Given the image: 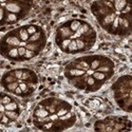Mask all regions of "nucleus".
I'll use <instances>...</instances> for the list:
<instances>
[{
  "label": "nucleus",
  "mask_w": 132,
  "mask_h": 132,
  "mask_svg": "<svg viewBox=\"0 0 132 132\" xmlns=\"http://www.w3.org/2000/svg\"><path fill=\"white\" fill-rule=\"evenodd\" d=\"M59 32H60V34L62 35V37H69V36L72 35L71 29H68V27H61Z\"/></svg>",
  "instance_id": "5"
},
{
  "label": "nucleus",
  "mask_w": 132,
  "mask_h": 132,
  "mask_svg": "<svg viewBox=\"0 0 132 132\" xmlns=\"http://www.w3.org/2000/svg\"><path fill=\"white\" fill-rule=\"evenodd\" d=\"M9 55L11 56V57H17V56H18V49H16V48H13L12 50H10Z\"/></svg>",
  "instance_id": "17"
},
{
  "label": "nucleus",
  "mask_w": 132,
  "mask_h": 132,
  "mask_svg": "<svg viewBox=\"0 0 132 132\" xmlns=\"http://www.w3.org/2000/svg\"><path fill=\"white\" fill-rule=\"evenodd\" d=\"M19 35H20V39L22 41H26L29 39V33H27L26 30H20Z\"/></svg>",
  "instance_id": "9"
},
{
  "label": "nucleus",
  "mask_w": 132,
  "mask_h": 132,
  "mask_svg": "<svg viewBox=\"0 0 132 132\" xmlns=\"http://www.w3.org/2000/svg\"><path fill=\"white\" fill-rule=\"evenodd\" d=\"M67 113H68V111H67L66 109H61V110H59V111H58L57 115H58V117H61L62 115H65V114H67Z\"/></svg>",
  "instance_id": "28"
},
{
  "label": "nucleus",
  "mask_w": 132,
  "mask_h": 132,
  "mask_svg": "<svg viewBox=\"0 0 132 132\" xmlns=\"http://www.w3.org/2000/svg\"><path fill=\"white\" fill-rule=\"evenodd\" d=\"M88 74H93V71H88Z\"/></svg>",
  "instance_id": "38"
},
{
  "label": "nucleus",
  "mask_w": 132,
  "mask_h": 132,
  "mask_svg": "<svg viewBox=\"0 0 132 132\" xmlns=\"http://www.w3.org/2000/svg\"><path fill=\"white\" fill-rule=\"evenodd\" d=\"M1 1H5V0H1Z\"/></svg>",
  "instance_id": "39"
},
{
  "label": "nucleus",
  "mask_w": 132,
  "mask_h": 132,
  "mask_svg": "<svg viewBox=\"0 0 132 132\" xmlns=\"http://www.w3.org/2000/svg\"><path fill=\"white\" fill-rule=\"evenodd\" d=\"M68 48H69V51L70 52H74L77 50V46H76V41L75 40H71L69 46H68Z\"/></svg>",
  "instance_id": "13"
},
{
  "label": "nucleus",
  "mask_w": 132,
  "mask_h": 132,
  "mask_svg": "<svg viewBox=\"0 0 132 132\" xmlns=\"http://www.w3.org/2000/svg\"><path fill=\"white\" fill-rule=\"evenodd\" d=\"M70 39H66L65 41L62 42V48H68V46H69V43H70Z\"/></svg>",
  "instance_id": "31"
},
{
  "label": "nucleus",
  "mask_w": 132,
  "mask_h": 132,
  "mask_svg": "<svg viewBox=\"0 0 132 132\" xmlns=\"http://www.w3.org/2000/svg\"><path fill=\"white\" fill-rule=\"evenodd\" d=\"M126 6V0H115V9L122 11Z\"/></svg>",
  "instance_id": "4"
},
{
  "label": "nucleus",
  "mask_w": 132,
  "mask_h": 132,
  "mask_svg": "<svg viewBox=\"0 0 132 132\" xmlns=\"http://www.w3.org/2000/svg\"><path fill=\"white\" fill-rule=\"evenodd\" d=\"M7 19H9L10 21H15L16 19H17V17L15 16V14L11 13V14H9V16H7Z\"/></svg>",
  "instance_id": "26"
},
{
  "label": "nucleus",
  "mask_w": 132,
  "mask_h": 132,
  "mask_svg": "<svg viewBox=\"0 0 132 132\" xmlns=\"http://www.w3.org/2000/svg\"><path fill=\"white\" fill-rule=\"evenodd\" d=\"M6 43H9L10 46H19L20 45V40L15 36H11V37L6 38Z\"/></svg>",
  "instance_id": "3"
},
{
  "label": "nucleus",
  "mask_w": 132,
  "mask_h": 132,
  "mask_svg": "<svg viewBox=\"0 0 132 132\" xmlns=\"http://www.w3.org/2000/svg\"><path fill=\"white\" fill-rule=\"evenodd\" d=\"M27 77H29V73H26V72H23V73H22V77H21V79H23V80H25V79H26Z\"/></svg>",
  "instance_id": "34"
},
{
  "label": "nucleus",
  "mask_w": 132,
  "mask_h": 132,
  "mask_svg": "<svg viewBox=\"0 0 132 132\" xmlns=\"http://www.w3.org/2000/svg\"><path fill=\"white\" fill-rule=\"evenodd\" d=\"M97 71L98 72H108V71H110V69L108 67H98Z\"/></svg>",
  "instance_id": "27"
},
{
  "label": "nucleus",
  "mask_w": 132,
  "mask_h": 132,
  "mask_svg": "<svg viewBox=\"0 0 132 132\" xmlns=\"http://www.w3.org/2000/svg\"><path fill=\"white\" fill-rule=\"evenodd\" d=\"M2 116H3V113H2V112H0V121H1V118H2Z\"/></svg>",
  "instance_id": "37"
},
{
  "label": "nucleus",
  "mask_w": 132,
  "mask_h": 132,
  "mask_svg": "<svg viewBox=\"0 0 132 132\" xmlns=\"http://www.w3.org/2000/svg\"><path fill=\"white\" fill-rule=\"evenodd\" d=\"M11 102V98L9 96H4L2 99H1V103L3 104V105H6V104H9Z\"/></svg>",
  "instance_id": "25"
},
{
  "label": "nucleus",
  "mask_w": 132,
  "mask_h": 132,
  "mask_svg": "<svg viewBox=\"0 0 132 132\" xmlns=\"http://www.w3.org/2000/svg\"><path fill=\"white\" fill-rule=\"evenodd\" d=\"M26 51V48H23V47L18 48V55L19 56H25Z\"/></svg>",
  "instance_id": "21"
},
{
  "label": "nucleus",
  "mask_w": 132,
  "mask_h": 132,
  "mask_svg": "<svg viewBox=\"0 0 132 132\" xmlns=\"http://www.w3.org/2000/svg\"><path fill=\"white\" fill-rule=\"evenodd\" d=\"M14 75H15V77L17 78V79H21V77H22V73H23V71H21V70H16L15 72H14Z\"/></svg>",
  "instance_id": "19"
},
{
  "label": "nucleus",
  "mask_w": 132,
  "mask_h": 132,
  "mask_svg": "<svg viewBox=\"0 0 132 132\" xmlns=\"http://www.w3.org/2000/svg\"><path fill=\"white\" fill-rule=\"evenodd\" d=\"M5 80H6L7 82H12V81H14V78H13V77H7Z\"/></svg>",
  "instance_id": "35"
},
{
  "label": "nucleus",
  "mask_w": 132,
  "mask_h": 132,
  "mask_svg": "<svg viewBox=\"0 0 132 132\" xmlns=\"http://www.w3.org/2000/svg\"><path fill=\"white\" fill-rule=\"evenodd\" d=\"M80 26H81L80 21H78V20H74L73 22L71 23V31H73V32L78 31V29H79Z\"/></svg>",
  "instance_id": "8"
},
{
  "label": "nucleus",
  "mask_w": 132,
  "mask_h": 132,
  "mask_svg": "<svg viewBox=\"0 0 132 132\" xmlns=\"http://www.w3.org/2000/svg\"><path fill=\"white\" fill-rule=\"evenodd\" d=\"M5 9L11 13H19L20 12V6L17 3H7L5 5Z\"/></svg>",
  "instance_id": "1"
},
{
  "label": "nucleus",
  "mask_w": 132,
  "mask_h": 132,
  "mask_svg": "<svg viewBox=\"0 0 132 132\" xmlns=\"http://www.w3.org/2000/svg\"><path fill=\"white\" fill-rule=\"evenodd\" d=\"M71 75H73V76H81V75L85 74V71L83 70H80V69H73L70 71Z\"/></svg>",
  "instance_id": "10"
},
{
  "label": "nucleus",
  "mask_w": 132,
  "mask_h": 132,
  "mask_svg": "<svg viewBox=\"0 0 132 132\" xmlns=\"http://www.w3.org/2000/svg\"><path fill=\"white\" fill-rule=\"evenodd\" d=\"M4 108H5V110L15 111L16 109H17V105H16L15 103H12V102H10L9 104H6V105H4Z\"/></svg>",
  "instance_id": "11"
},
{
  "label": "nucleus",
  "mask_w": 132,
  "mask_h": 132,
  "mask_svg": "<svg viewBox=\"0 0 132 132\" xmlns=\"http://www.w3.org/2000/svg\"><path fill=\"white\" fill-rule=\"evenodd\" d=\"M19 86V82L18 81H12V82H10L9 85H7V90L9 91H13L14 92V90L16 89V88H17Z\"/></svg>",
  "instance_id": "12"
},
{
  "label": "nucleus",
  "mask_w": 132,
  "mask_h": 132,
  "mask_svg": "<svg viewBox=\"0 0 132 132\" xmlns=\"http://www.w3.org/2000/svg\"><path fill=\"white\" fill-rule=\"evenodd\" d=\"M93 78L94 79H97V80H103V79H105V74L103 73V72H93Z\"/></svg>",
  "instance_id": "7"
},
{
  "label": "nucleus",
  "mask_w": 132,
  "mask_h": 132,
  "mask_svg": "<svg viewBox=\"0 0 132 132\" xmlns=\"http://www.w3.org/2000/svg\"><path fill=\"white\" fill-rule=\"evenodd\" d=\"M25 56H26V58H32V57H34V56H35V53H34V51H31V50H27L26 49Z\"/></svg>",
  "instance_id": "18"
},
{
  "label": "nucleus",
  "mask_w": 132,
  "mask_h": 132,
  "mask_svg": "<svg viewBox=\"0 0 132 132\" xmlns=\"http://www.w3.org/2000/svg\"><path fill=\"white\" fill-rule=\"evenodd\" d=\"M98 67H99V61H98V60H94L93 62L91 63V69H92V70L97 69Z\"/></svg>",
  "instance_id": "22"
},
{
  "label": "nucleus",
  "mask_w": 132,
  "mask_h": 132,
  "mask_svg": "<svg viewBox=\"0 0 132 132\" xmlns=\"http://www.w3.org/2000/svg\"><path fill=\"white\" fill-rule=\"evenodd\" d=\"M87 82H88V85H89V86H93L94 85V78L93 77H89V78H88V80H87Z\"/></svg>",
  "instance_id": "30"
},
{
  "label": "nucleus",
  "mask_w": 132,
  "mask_h": 132,
  "mask_svg": "<svg viewBox=\"0 0 132 132\" xmlns=\"http://www.w3.org/2000/svg\"><path fill=\"white\" fill-rule=\"evenodd\" d=\"M76 46H77V50H81L85 48V43H83V41L81 40V39H76Z\"/></svg>",
  "instance_id": "16"
},
{
  "label": "nucleus",
  "mask_w": 132,
  "mask_h": 132,
  "mask_svg": "<svg viewBox=\"0 0 132 132\" xmlns=\"http://www.w3.org/2000/svg\"><path fill=\"white\" fill-rule=\"evenodd\" d=\"M114 18H115V15H114V14H110V15H108L107 17L105 18V22H106V23H111V22H113Z\"/></svg>",
  "instance_id": "15"
},
{
  "label": "nucleus",
  "mask_w": 132,
  "mask_h": 132,
  "mask_svg": "<svg viewBox=\"0 0 132 132\" xmlns=\"http://www.w3.org/2000/svg\"><path fill=\"white\" fill-rule=\"evenodd\" d=\"M37 45H34V43H29V45L26 46V49L27 50H31V51H35L37 50Z\"/></svg>",
  "instance_id": "20"
},
{
  "label": "nucleus",
  "mask_w": 132,
  "mask_h": 132,
  "mask_svg": "<svg viewBox=\"0 0 132 132\" xmlns=\"http://www.w3.org/2000/svg\"><path fill=\"white\" fill-rule=\"evenodd\" d=\"M9 119H10V118L7 117L5 114H3V116H2V118H1V121H0V122H1L2 124H6L7 122H9Z\"/></svg>",
  "instance_id": "29"
},
{
  "label": "nucleus",
  "mask_w": 132,
  "mask_h": 132,
  "mask_svg": "<svg viewBox=\"0 0 132 132\" xmlns=\"http://www.w3.org/2000/svg\"><path fill=\"white\" fill-rule=\"evenodd\" d=\"M19 88L21 89L22 92H26V91L27 90V86L26 85L25 82H19Z\"/></svg>",
  "instance_id": "24"
},
{
  "label": "nucleus",
  "mask_w": 132,
  "mask_h": 132,
  "mask_svg": "<svg viewBox=\"0 0 132 132\" xmlns=\"http://www.w3.org/2000/svg\"><path fill=\"white\" fill-rule=\"evenodd\" d=\"M26 31H27V33H29V35H30V34H31V35H33L34 33H36V27L33 26H29Z\"/></svg>",
  "instance_id": "23"
},
{
  "label": "nucleus",
  "mask_w": 132,
  "mask_h": 132,
  "mask_svg": "<svg viewBox=\"0 0 132 132\" xmlns=\"http://www.w3.org/2000/svg\"><path fill=\"white\" fill-rule=\"evenodd\" d=\"M5 111V108H4V105H3V104L1 103V101H0V112H4Z\"/></svg>",
  "instance_id": "33"
},
{
  "label": "nucleus",
  "mask_w": 132,
  "mask_h": 132,
  "mask_svg": "<svg viewBox=\"0 0 132 132\" xmlns=\"http://www.w3.org/2000/svg\"><path fill=\"white\" fill-rule=\"evenodd\" d=\"M35 115L39 118H46L49 116V111L46 109H42V108H39V109L35 111Z\"/></svg>",
  "instance_id": "2"
},
{
  "label": "nucleus",
  "mask_w": 132,
  "mask_h": 132,
  "mask_svg": "<svg viewBox=\"0 0 132 132\" xmlns=\"http://www.w3.org/2000/svg\"><path fill=\"white\" fill-rule=\"evenodd\" d=\"M14 92H15V93L17 94V95H20V94L22 93V91H21V89H20V88H19V86H18V87H17V88H16V89L14 90Z\"/></svg>",
  "instance_id": "32"
},
{
  "label": "nucleus",
  "mask_w": 132,
  "mask_h": 132,
  "mask_svg": "<svg viewBox=\"0 0 132 132\" xmlns=\"http://www.w3.org/2000/svg\"><path fill=\"white\" fill-rule=\"evenodd\" d=\"M2 18H3V10L0 9V20H2Z\"/></svg>",
  "instance_id": "36"
},
{
  "label": "nucleus",
  "mask_w": 132,
  "mask_h": 132,
  "mask_svg": "<svg viewBox=\"0 0 132 132\" xmlns=\"http://www.w3.org/2000/svg\"><path fill=\"white\" fill-rule=\"evenodd\" d=\"M4 114L6 115L7 117H9L10 119H16L18 117V114L16 113V112H14V111H10V110H5L4 111Z\"/></svg>",
  "instance_id": "6"
},
{
  "label": "nucleus",
  "mask_w": 132,
  "mask_h": 132,
  "mask_svg": "<svg viewBox=\"0 0 132 132\" xmlns=\"http://www.w3.org/2000/svg\"><path fill=\"white\" fill-rule=\"evenodd\" d=\"M39 37H40V33H34L33 35L31 36V37H29V40L31 41V42H34V41H37L38 39H39Z\"/></svg>",
  "instance_id": "14"
}]
</instances>
